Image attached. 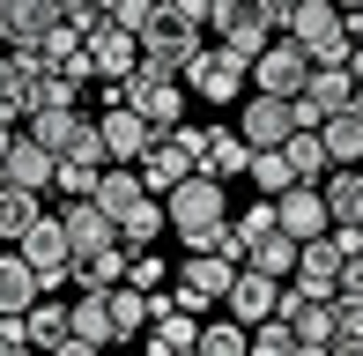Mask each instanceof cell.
<instances>
[{"mask_svg": "<svg viewBox=\"0 0 363 356\" xmlns=\"http://www.w3.org/2000/svg\"><path fill=\"white\" fill-rule=\"evenodd\" d=\"M245 82H252V60L230 52L223 38H208L201 52H193V67H186V89L201 96V104H245Z\"/></svg>", "mask_w": 363, "mask_h": 356, "instance_id": "cell-1", "label": "cell"}, {"mask_svg": "<svg viewBox=\"0 0 363 356\" xmlns=\"http://www.w3.org/2000/svg\"><path fill=\"white\" fill-rule=\"evenodd\" d=\"M289 38L304 45L319 67H341V60H349V8H334V0H304L296 23H289Z\"/></svg>", "mask_w": 363, "mask_h": 356, "instance_id": "cell-2", "label": "cell"}, {"mask_svg": "<svg viewBox=\"0 0 363 356\" xmlns=\"http://www.w3.org/2000/svg\"><path fill=\"white\" fill-rule=\"evenodd\" d=\"M163 208H171V238H178V245H186L193 230H208V223H223V216H230L223 178H208V171H193L186 186H171V193H163Z\"/></svg>", "mask_w": 363, "mask_h": 356, "instance_id": "cell-3", "label": "cell"}, {"mask_svg": "<svg viewBox=\"0 0 363 356\" xmlns=\"http://www.w3.org/2000/svg\"><path fill=\"white\" fill-rule=\"evenodd\" d=\"M15 252L45 274V289H67V282H74V238H67V223H60V216H38L23 238H15Z\"/></svg>", "mask_w": 363, "mask_h": 356, "instance_id": "cell-4", "label": "cell"}, {"mask_svg": "<svg viewBox=\"0 0 363 356\" xmlns=\"http://www.w3.org/2000/svg\"><path fill=\"white\" fill-rule=\"evenodd\" d=\"M119 96L156 126V134H171V126H186V96L193 89H186V74H126Z\"/></svg>", "mask_w": 363, "mask_h": 356, "instance_id": "cell-5", "label": "cell"}, {"mask_svg": "<svg viewBox=\"0 0 363 356\" xmlns=\"http://www.w3.org/2000/svg\"><path fill=\"white\" fill-rule=\"evenodd\" d=\"M304 126V111H296V96H274V89H252L238 111V134L252 141V149H282V141Z\"/></svg>", "mask_w": 363, "mask_h": 356, "instance_id": "cell-6", "label": "cell"}, {"mask_svg": "<svg viewBox=\"0 0 363 356\" xmlns=\"http://www.w3.org/2000/svg\"><path fill=\"white\" fill-rule=\"evenodd\" d=\"M311 67H319V60L304 52V45L289 38H267V52L252 60V89H274V96H304V82H311Z\"/></svg>", "mask_w": 363, "mask_h": 356, "instance_id": "cell-7", "label": "cell"}, {"mask_svg": "<svg viewBox=\"0 0 363 356\" xmlns=\"http://www.w3.org/2000/svg\"><path fill=\"white\" fill-rule=\"evenodd\" d=\"M245 260H230V252H186V267H178V297H186V312H208V304L230 297V282H238Z\"/></svg>", "mask_w": 363, "mask_h": 356, "instance_id": "cell-8", "label": "cell"}, {"mask_svg": "<svg viewBox=\"0 0 363 356\" xmlns=\"http://www.w3.org/2000/svg\"><path fill=\"white\" fill-rule=\"evenodd\" d=\"M208 30H216L230 52H245V60H259V52H267V38H282V30L267 23V8H259V0H223Z\"/></svg>", "mask_w": 363, "mask_h": 356, "instance_id": "cell-9", "label": "cell"}, {"mask_svg": "<svg viewBox=\"0 0 363 356\" xmlns=\"http://www.w3.org/2000/svg\"><path fill=\"white\" fill-rule=\"evenodd\" d=\"M96 126H104V156H111V164H141V156L156 149V126H148L141 111L126 104V96L96 111Z\"/></svg>", "mask_w": 363, "mask_h": 356, "instance_id": "cell-10", "label": "cell"}, {"mask_svg": "<svg viewBox=\"0 0 363 356\" xmlns=\"http://www.w3.org/2000/svg\"><path fill=\"white\" fill-rule=\"evenodd\" d=\"M356 67L341 60V67H311V82H304V96H296V111H304V126H319V119H334V111H349L356 104Z\"/></svg>", "mask_w": 363, "mask_h": 356, "instance_id": "cell-11", "label": "cell"}, {"mask_svg": "<svg viewBox=\"0 0 363 356\" xmlns=\"http://www.w3.org/2000/svg\"><path fill=\"white\" fill-rule=\"evenodd\" d=\"M282 289L289 282H274V274H259V267H238V282H230V319H245V327H267V319H282Z\"/></svg>", "mask_w": 363, "mask_h": 356, "instance_id": "cell-12", "label": "cell"}, {"mask_svg": "<svg viewBox=\"0 0 363 356\" xmlns=\"http://www.w3.org/2000/svg\"><path fill=\"white\" fill-rule=\"evenodd\" d=\"M52 30H60L52 0H0V38H8V52H30V45H45Z\"/></svg>", "mask_w": 363, "mask_h": 356, "instance_id": "cell-13", "label": "cell"}, {"mask_svg": "<svg viewBox=\"0 0 363 356\" xmlns=\"http://www.w3.org/2000/svg\"><path fill=\"white\" fill-rule=\"evenodd\" d=\"M89 60H96V82H126L141 67V38L119 30V23H96L89 30Z\"/></svg>", "mask_w": 363, "mask_h": 356, "instance_id": "cell-14", "label": "cell"}, {"mask_svg": "<svg viewBox=\"0 0 363 356\" xmlns=\"http://www.w3.org/2000/svg\"><path fill=\"white\" fill-rule=\"evenodd\" d=\"M274 216H282V230H289V238H326V230H334L326 186H289L282 201H274Z\"/></svg>", "mask_w": 363, "mask_h": 356, "instance_id": "cell-15", "label": "cell"}, {"mask_svg": "<svg viewBox=\"0 0 363 356\" xmlns=\"http://www.w3.org/2000/svg\"><path fill=\"white\" fill-rule=\"evenodd\" d=\"M38 111V60L30 52H0V119H30Z\"/></svg>", "mask_w": 363, "mask_h": 356, "instance_id": "cell-16", "label": "cell"}, {"mask_svg": "<svg viewBox=\"0 0 363 356\" xmlns=\"http://www.w3.org/2000/svg\"><path fill=\"white\" fill-rule=\"evenodd\" d=\"M67 334H74V297H52V289H45V297L23 312V342L30 349H60Z\"/></svg>", "mask_w": 363, "mask_h": 356, "instance_id": "cell-17", "label": "cell"}, {"mask_svg": "<svg viewBox=\"0 0 363 356\" xmlns=\"http://www.w3.org/2000/svg\"><path fill=\"white\" fill-rule=\"evenodd\" d=\"M82 126H89V111H82V104H38V111H30V126H23V134H38L45 149H52V156H74Z\"/></svg>", "mask_w": 363, "mask_h": 356, "instance_id": "cell-18", "label": "cell"}, {"mask_svg": "<svg viewBox=\"0 0 363 356\" xmlns=\"http://www.w3.org/2000/svg\"><path fill=\"white\" fill-rule=\"evenodd\" d=\"M193 171H201V164H193V149H178L171 134H156V149L141 156V186L156 193V201H163V193H171V186H186Z\"/></svg>", "mask_w": 363, "mask_h": 356, "instance_id": "cell-19", "label": "cell"}, {"mask_svg": "<svg viewBox=\"0 0 363 356\" xmlns=\"http://www.w3.org/2000/svg\"><path fill=\"white\" fill-rule=\"evenodd\" d=\"M0 178H15V186L45 193V186H52V178H60V156L45 149L38 134H15V149H8V171H0Z\"/></svg>", "mask_w": 363, "mask_h": 356, "instance_id": "cell-20", "label": "cell"}, {"mask_svg": "<svg viewBox=\"0 0 363 356\" xmlns=\"http://www.w3.org/2000/svg\"><path fill=\"white\" fill-rule=\"evenodd\" d=\"M201 171H208V178H223V186H230V178H245V171H252V141H245L238 126H208Z\"/></svg>", "mask_w": 363, "mask_h": 356, "instance_id": "cell-21", "label": "cell"}, {"mask_svg": "<svg viewBox=\"0 0 363 356\" xmlns=\"http://www.w3.org/2000/svg\"><path fill=\"white\" fill-rule=\"evenodd\" d=\"M282 156H289L296 186H326V171H334V149H326V134H319V126H296V134L282 141Z\"/></svg>", "mask_w": 363, "mask_h": 356, "instance_id": "cell-22", "label": "cell"}, {"mask_svg": "<svg viewBox=\"0 0 363 356\" xmlns=\"http://www.w3.org/2000/svg\"><path fill=\"white\" fill-rule=\"evenodd\" d=\"M60 223H67V238H74V260H82V252L119 245V223H111L96 201H67V216H60Z\"/></svg>", "mask_w": 363, "mask_h": 356, "instance_id": "cell-23", "label": "cell"}, {"mask_svg": "<svg viewBox=\"0 0 363 356\" xmlns=\"http://www.w3.org/2000/svg\"><path fill=\"white\" fill-rule=\"evenodd\" d=\"M156 238H171V208H163L156 193H141V201L119 216V245H126V252H141V245H156Z\"/></svg>", "mask_w": 363, "mask_h": 356, "instance_id": "cell-24", "label": "cell"}, {"mask_svg": "<svg viewBox=\"0 0 363 356\" xmlns=\"http://www.w3.org/2000/svg\"><path fill=\"white\" fill-rule=\"evenodd\" d=\"M38 297H45V274L23 252H0V312H30Z\"/></svg>", "mask_w": 363, "mask_h": 356, "instance_id": "cell-25", "label": "cell"}, {"mask_svg": "<svg viewBox=\"0 0 363 356\" xmlns=\"http://www.w3.org/2000/svg\"><path fill=\"white\" fill-rule=\"evenodd\" d=\"M74 334L96 349H119V327H111V289H74Z\"/></svg>", "mask_w": 363, "mask_h": 356, "instance_id": "cell-26", "label": "cell"}, {"mask_svg": "<svg viewBox=\"0 0 363 356\" xmlns=\"http://www.w3.org/2000/svg\"><path fill=\"white\" fill-rule=\"evenodd\" d=\"M296 252H304V238L267 230V238H252V245H245V267H259V274H274V282H289V274H296Z\"/></svg>", "mask_w": 363, "mask_h": 356, "instance_id": "cell-27", "label": "cell"}, {"mask_svg": "<svg viewBox=\"0 0 363 356\" xmlns=\"http://www.w3.org/2000/svg\"><path fill=\"white\" fill-rule=\"evenodd\" d=\"M326 208H334V223L363 230V164H334L326 171Z\"/></svg>", "mask_w": 363, "mask_h": 356, "instance_id": "cell-28", "label": "cell"}, {"mask_svg": "<svg viewBox=\"0 0 363 356\" xmlns=\"http://www.w3.org/2000/svg\"><path fill=\"white\" fill-rule=\"evenodd\" d=\"M38 216H45V193H30V186H15V178H0V238H23Z\"/></svg>", "mask_w": 363, "mask_h": 356, "instance_id": "cell-29", "label": "cell"}, {"mask_svg": "<svg viewBox=\"0 0 363 356\" xmlns=\"http://www.w3.org/2000/svg\"><path fill=\"white\" fill-rule=\"evenodd\" d=\"M119 282H126V245H104V252L74 260V289H119Z\"/></svg>", "mask_w": 363, "mask_h": 356, "instance_id": "cell-30", "label": "cell"}, {"mask_svg": "<svg viewBox=\"0 0 363 356\" xmlns=\"http://www.w3.org/2000/svg\"><path fill=\"white\" fill-rule=\"evenodd\" d=\"M319 134H326V149H334V164H363V111H334V119H319Z\"/></svg>", "mask_w": 363, "mask_h": 356, "instance_id": "cell-31", "label": "cell"}, {"mask_svg": "<svg viewBox=\"0 0 363 356\" xmlns=\"http://www.w3.org/2000/svg\"><path fill=\"white\" fill-rule=\"evenodd\" d=\"M141 349L156 356V349H201V312H171V319H156V327L141 334Z\"/></svg>", "mask_w": 363, "mask_h": 356, "instance_id": "cell-32", "label": "cell"}, {"mask_svg": "<svg viewBox=\"0 0 363 356\" xmlns=\"http://www.w3.org/2000/svg\"><path fill=\"white\" fill-rule=\"evenodd\" d=\"M111 327H119V349L134 342V334H148V289H134V282L111 289Z\"/></svg>", "mask_w": 363, "mask_h": 356, "instance_id": "cell-33", "label": "cell"}, {"mask_svg": "<svg viewBox=\"0 0 363 356\" xmlns=\"http://www.w3.org/2000/svg\"><path fill=\"white\" fill-rule=\"evenodd\" d=\"M245 178H252V193H267V201H282V193L296 186V171H289L282 149H252V171H245Z\"/></svg>", "mask_w": 363, "mask_h": 356, "instance_id": "cell-34", "label": "cell"}, {"mask_svg": "<svg viewBox=\"0 0 363 356\" xmlns=\"http://www.w3.org/2000/svg\"><path fill=\"white\" fill-rule=\"evenodd\" d=\"M201 356H252V327L245 319H201Z\"/></svg>", "mask_w": 363, "mask_h": 356, "instance_id": "cell-35", "label": "cell"}, {"mask_svg": "<svg viewBox=\"0 0 363 356\" xmlns=\"http://www.w3.org/2000/svg\"><path fill=\"white\" fill-rule=\"evenodd\" d=\"M96 178H104V164H74V156H60L52 193H67V201H89V193H96Z\"/></svg>", "mask_w": 363, "mask_h": 356, "instance_id": "cell-36", "label": "cell"}, {"mask_svg": "<svg viewBox=\"0 0 363 356\" xmlns=\"http://www.w3.org/2000/svg\"><path fill=\"white\" fill-rule=\"evenodd\" d=\"M126 282H134V289H171V274H163V260H156V245L126 252Z\"/></svg>", "mask_w": 363, "mask_h": 356, "instance_id": "cell-37", "label": "cell"}, {"mask_svg": "<svg viewBox=\"0 0 363 356\" xmlns=\"http://www.w3.org/2000/svg\"><path fill=\"white\" fill-rule=\"evenodd\" d=\"M252 356H296V327H289V319H267V327H252Z\"/></svg>", "mask_w": 363, "mask_h": 356, "instance_id": "cell-38", "label": "cell"}, {"mask_svg": "<svg viewBox=\"0 0 363 356\" xmlns=\"http://www.w3.org/2000/svg\"><path fill=\"white\" fill-rule=\"evenodd\" d=\"M238 230H245V245H252V238H267V230H282V216H274V201H267V193H259V201L238 216Z\"/></svg>", "mask_w": 363, "mask_h": 356, "instance_id": "cell-39", "label": "cell"}, {"mask_svg": "<svg viewBox=\"0 0 363 356\" xmlns=\"http://www.w3.org/2000/svg\"><path fill=\"white\" fill-rule=\"evenodd\" d=\"M52 8H60V23H67V30H82V38L104 23V0H52Z\"/></svg>", "mask_w": 363, "mask_h": 356, "instance_id": "cell-40", "label": "cell"}, {"mask_svg": "<svg viewBox=\"0 0 363 356\" xmlns=\"http://www.w3.org/2000/svg\"><path fill=\"white\" fill-rule=\"evenodd\" d=\"M148 8H156V0H104V23H119V30H134V38H141Z\"/></svg>", "mask_w": 363, "mask_h": 356, "instance_id": "cell-41", "label": "cell"}, {"mask_svg": "<svg viewBox=\"0 0 363 356\" xmlns=\"http://www.w3.org/2000/svg\"><path fill=\"white\" fill-rule=\"evenodd\" d=\"M89 82H74V74H38V104H74V96Z\"/></svg>", "mask_w": 363, "mask_h": 356, "instance_id": "cell-42", "label": "cell"}, {"mask_svg": "<svg viewBox=\"0 0 363 356\" xmlns=\"http://www.w3.org/2000/svg\"><path fill=\"white\" fill-rule=\"evenodd\" d=\"M334 312H341V334H356V342H363V289H341Z\"/></svg>", "mask_w": 363, "mask_h": 356, "instance_id": "cell-43", "label": "cell"}, {"mask_svg": "<svg viewBox=\"0 0 363 356\" xmlns=\"http://www.w3.org/2000/svg\"><path fill=\"white\" fill-rule=\"evenodd\" d=\"M45 356H104V349H96V342H82V334H67V342H60V349H45Z\"/></svg>", "mask_w": 363, "mask_h": 356, "instance_id": "cell-44", "label": "cell"}, {"mask_svg": "<svg viewBox=\"0 0 363 356\" xmlns=\"http://www.w3.org/2000/svg\"><path fill=\"white\" fill-rule=\"evenodd\" d=\"M349 52H363V8H349Z\"/></svg>", "mask_w": 363, "mask_h": 356, "instance_id": "cell-45", "label": "cell"}, {"mask_svg": "<svg viewBox=\"0 0 363 356\" xmlns=\"http://www.w3.org/2000/svg\"><path fill=\"white\" fill-rule=\"evenodd\" d=\"M8 149H15V126L0 119V171H8Z\"/></svg>", "mask_w": 363, "mask_h": 356, "instance_id": "cell-46", "label": "cell"}, {"mask_svg": "<svg viewBox=\"0 0 363 356\" xmlns=\"http://www.w3.org/2000/svg\"><path fill=\"white\" fill-rule=\"evenodd\" d=\"M334 356H363V342H356V334H341V342H334Z\"/></svg>", "mask_w": 363, "mask_h": 356, "instance_id": "cell-47", "label": "cell"}, {"mask_svg": "<svg viewBox=\"0 0 363 356\" xmlns=\"http://www.w3.org/2000/svg\"><path fill=\"white\" fill-rule=\"evenodd\" d=\"M156 356H201V349H156Z\"/></svg>", "mask_w": 363, "mask_h": 356, "instance_id": "cell-48", "label": "cell"}, {"mask_svg": "<svg viewBox=\"0 0 363 356\" xmlns=\"http://www.w3.org/2000/svg\"><path fill=\"white\" fill-rule=\"evenodd\" d=\"M334 8H363V0H334Z\"/></svg>", "mask_w": 363, "mask_h": 356, "instance_id": "cell-49", "label": "cell"}, {"mask_svg": "<svg viewBox=\"0 0 363 356\" xmlns=\"http://www.w3.org/2000/svg\"><path fill=\"white\" fill-rule=\"evenodd\" d=\"M356 111H363V89H356Z\"/></svg>", "mask_w": 363, "mask_h": 356, "instance_id": "cell-50", "label": "cell"}, {"mask_svg": "<svg viewBox=\"0 0 363 356\" xmlns=\"http://www.w3.org/2000/svg\"><path fill=\"white\" fill-rule=\"evenodd\" d=\"M0 52H8V38H0Z\"/></svg>", "mask_w": 363, "mask_h": 356, "instance_id": "cell-51", "label": "cell"}, {"mask_svg": "<svg viewBox=\"0 0 363 356\" xmlns=\"http://www.w3.org/2000/svg\"><path fill=\"white\" fill-rule=\"evenodd\" d=\"M0 319H8V312H0Z\"/></svg>", "mask_w": 363, "mask_h": 356, "instance_id": "cell-52", "label": "cell"}]
</instances>
